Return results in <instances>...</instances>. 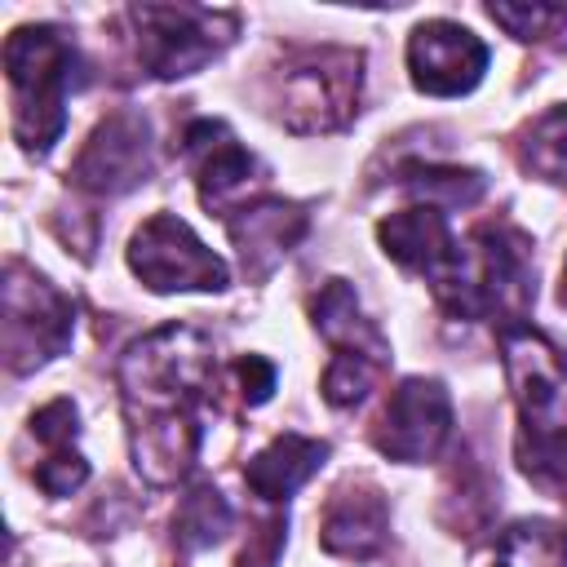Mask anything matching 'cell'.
Instances as JSON below:
<instances>
[{"label": "cell", "mask_w": 567, "mask_h": 567, "mask_svg": "<svg viewBox=\"0 0 567 567\" xmlns=\"http://www.w3.org/2000/svg\"><path fill=\"white\" fill-rule=\"evenodd\" d=\"M213 385V341L199 328L164 323L120 359V394L133 434V465L146 483H177L199 452V403Z\"/></svg>", "instance_id": "cell-1"}, {"label": "cell", "mask_w": 567, "mask_h": 567, "mask_svg": "<svg viewBox=\"0 0 567 567\" xmlns=\"http://www.w3.org/2000/svg\"><path fill=\"white\" fill-rule=\"evenodd\" d=\"M501 359L518 403V465L567 501V359L523 323L501 332Z\"/></svg>", "instance_id": "cell-2"}, {"label": "cell", "mask_w": 567, "mask_h": 567, "mask_svg": "<svg viewBox=\"0 0 567 567\" xmlns=\"http://www.w3.org/2000/svg\"><path fill=\"white\" fill-rule=\"evenodd\" d=\"M13 89V137L27 151H49L66 124V89L75 84V44L62 27H22L4 40Z\"/></svg>", "instance_id": "cell-3"}, {"label": "cell", "mask_w": 567, "mask_h": 567, "mask_svg": "<svg viewBox=\"0 0 567 567\" xmlns=\"http://www.w3.org/2000/svg\"><path fill=\"white\" fill-rule=\"evenodd\" d=\"M363 58L354 49H301L279 75V115L292 133H328L354 115Z\"/></svg>", "instance_id": "cell-4"}, {"label": "cell", "mask_w": 567, "mask_h": 567, "mask_svg": "<svg viewBox=\"0 0 567 567\" xmlns=\"http://www.w3.org/2000/svg\"><path fill=\"white\" fill-rule=\"evenodd\" d=\"M128 18L137 27L142 66L159 80L199 71L235 35V13L199 4H137Z\"/></svg>", "instance_id": "cell-5"}, {"label": "cell", "mask_w": 567, "mask_h": 567, "mask_svg": "<svg viewBox=\"0 0 567 567\" xmlns=\"http://www.w3.org/2000/svg\"><path fill=\"white\" fill-rule=\"evenodd\" d=\"M75 328V310L71 301L40 279L35 270H27L22 261H9L4 270V354L13 372H27L53 354L66 350Z\"/></svg>", "instance_id": "cell-6"}, {"label": "cell", "mask_w": 567, "mask_h": 567, "mask_svg": "<svg viewBox=\"0 0 567 567\" xmlns=\"http://www.w3.org/2000/svg\"><path fill=\"white\" fill-rule=\"evenodd\" d=\"M128 266L151 292L226 288V261L208 244H199L177 213H155L151 221H142L128 248Z\"/></svg>", "instance_id": "cell-7"}, {"label": "cell", "mask_w": 567, "mask_h": 567, "mask_svg": "<svg viewBox=\"0 0 567 567\" xmlns=\"http://www.w3.org/2000/svg\"><path fill=\"white\" fill-rule=\"evenodd\" d=\"M452 434V399L439 381H425V377H408L385 412H381V425H377V447L390 456V461H434L443 452Z\"/></svg>", "instance_id": "cell-8"}, {"label": "cell", "mask_w": 567, "mask_h": 567, "mask_svg": "<svg viewBox=\"0 0 567 567\" xmlns=\"http://www.w3.org/2000/svg\"><path fill=\"white\" fill-rule=\"evenodd\" d=\"M408 66H412V80L416 89L434 93V97H456V93H470L483 71H487V44L470 31V27H456V22H421L408 40Z\"/></svg>", "instance_id": "cell-9"}, {"label": "cell", "mask_w": 567, "mask_h": 567, "mask_svg": "<svg viewBox=\"0 0 567 567\" xmlns=\"http://www.w3.org/2000/svg\"><path fill=\"white\" fill-rule=\"evenodd\" d=\"M151 168V146H146V124L128 111L111 115L97 124V133L89 137V146L75 159V186L93 190V195H124L137 182H146Z\"/></svg>", "instance_id": "cell-10"}, {"label": "cell", "mask_w": 567, "mask_h": 567, "mask_svg": "<svg viewBox=\"0 0 567 567\" xmlns=\"http://www.w3.org/2000/svg\"><path fill=\"white\" fill-rule=\"evenodd\" d=\"M390 532V509L385 496L372 483H346L341 492H332V501L323 505V523H319V540L328 554L337 558H372L381 554Z\"/></svg>", "instance_id": "cell-11"}, {"label": "cell", "mask_w": 567, "mask_h": 567, "mask_svg": "<svg viewBox=\"0 0 567 567\" xmlns=\"http://www.w3.org/2000/svg\"><path fill=\"white\" fill-rule=\"evenodd\" d=\"M182 146L195 164V182L208 208H221L226 195L244 190V182L257 173V159L230 137V128L221 120H195L182 133Z\"/></svg>", "instance_id": "cell-12"}, {"label": "cell", "mask_w": 567, "mask_h": 567, "mask_svg": "<svg viewBox=\"0 0 567 567\" xmlns=\"http://www.w3.org/2000/svg\"><path fill=\"white\" fill-rule=\"evenodd\" d=\"M226 226H230V239H235L244 266L252 275H266L306 235V213L284 199H261L239 213H226Z\"/></svg>", "instance_id": "cell-13"}, {"label": "cell", "mask_w": 567, "mask_h": 567, "mask_svg": "<svg viewBox=\"0 0 567 567\" xmlns=\"http://www.w3.org/2000/svg\"><path fill=\"white\" fill-rule=\"evenodd\" d=\"M75 408H71V399H53L49 408H40L35 416H31V434H35V443L44 447V456H40V465H35V483H40V492H49V496H71L84 478H89V465H84V456L75 452Z\"/></svg>", "instance_id": "cell-14"}, {"label": "cell", "mask_w": 567, "mask_h": 567, "mask_svg": "<svg viewBox=\"0 0 567 567\" xmlns=\"http://www.w3.org/2000/svg\"><path fill=\"white\" fill-rule=\"evenodd\" d=\"M310 310H315V328L328 337L332 354H359V359H372V363L385 368L390 346H385V337L377 332V323H368V319L359 315L354 288H350L346 279H328Z\"/></svg>", "instance_id": "cell-15"}, {"label": "cell", "mask_w": 567, "mask_h": 567, "mask_svg": "<svg viewBox=\"0 0 567 567\" xmlns=\"http://www.w3.org/2000/svg\"><path fill=\"white\" fill-rule=\"evenodd\" d=\"M323 461H328V443L306 439V434H284V439H275L270 447H261V452L248 461L244 483H248L261 501H288Z\"/></svg>", "instance_id": "cell-16"}, {"label": "cell", "mask_w": 567, "mask_h": 567, "mask_svg": "<svg viewBox=\"0 0 567 567\" xmlns=\"http://www.w3.org/2000/svg\"><path fill=\"white\" fill-rule=\"evenodd\" d=\"M496 567H567V532L549 518H518L496 540Z\"/></svg>", "instance_id": "cell-17"}, {"label": "cell", "mask_w": 567, "mask_h": 567, "mask_svg": "<svg viewBox=\"0 0 567 567\" xmlns=\"http://www.w3.org/2000/svg\"><path fill=\"white\" fill-rule=\"evenodd\" d=\"M399 182L421 195L425 204H447V208H470L483 195V173L474 168H452V164H425V159H408L399 168Z\"/></svg>", "instance_id": "cell-18"}, {"label": "cell", "mask_w": 567, "mask_h": 567, "mask_svg": "<svg viewBox=\"0 0 567 567\" xmlns=\"http://www.w3.org/2000/svg\"><path fill=\"white\" fill-rule=\"evenodd\" d=\"M230 523H235V514H230L226 496H221L217 487L199 483V487H190V492L182 496L173 527H177V540H182L186 549H204V545L221 540V536L230 532Z\"/></svg>", "instance_id": "cell-19"}, {"label": "cell", "mask_w": 567, "mask_h": 567, "mask_svg": "<svg viewBox=\"0 0 567 567\" xmlns=\"http://www.w3.org/2000/svg\"><path fill=\"white\" fill-rule=\"evenodd\" d=\"M523 159H527L532 173H540V177L567 186V106L540 115V120L527 128Z\"/></svg>", "instance_id": "cell-20"}, {"label": "cell", "mask_w": 567, "mask_h": 567, "mask_svg": "<svg viewBox=\"0 0 567 567\" xmlns=\"http://www.w3.org/2000/svg\"><path fill=\"white\" fill-rule=\"evenodd\" d=\"M487 13H492L509 35H523V40L540 35L549 22H558V18H563V9H558V4H492Z\"/></svg>", "instance_id": "cell-21"}, {"label": "cell", "mask_w": 567, "mask_h": 567, "mask_svg": "<svg viewBox=\"0 0 567 567\" xmlns=\"http://www.w3.org/2000/svg\"><path fill=\"white\" fill-rule=\"evenodd\" d=\"M235 377H239V394H244V403H266L270 399V390H275V368L261 359V354H244L239 363H235Z\"/></svg>", "instance_id": "cell-22"}, {"label": "cell", "mask_w": 567, "mask_h": 567, "mask_svg": "<svg viewBox=\"0 0 567 567\" xmlns=\"http://www.w3.org/2000/svg\"><path fill=\"white\" fill-rule=\"evenodd\" d=\"M558 297H563V306H567V266H563V292H558Z\"/></svg>", "instance_id": "cell-23"}]
</instances>
